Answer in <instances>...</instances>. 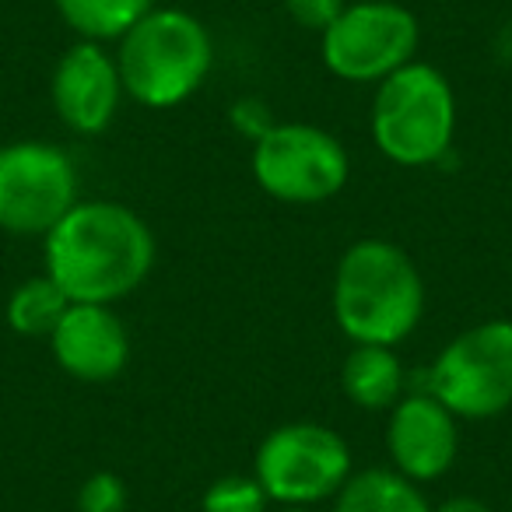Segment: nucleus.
<instances>
[{
    "instance_id": "nucleus-6",
    "label": "nucleus",
    "mask_w": 512,
    "mask_h": 512,
    "mask_svg": "<svg viewBox=\"0 0 512 512\" xmlns=\"http://www.w3.org/2000/svg\"><path fill=\"white\" fill-rule=\"evenodd\" d=\"M256 481L285 509H306L334 498L351 477V449L341 432L320 421L281 425L256 449Z\"/></svg>"
},
{
    "instance_id": "nucleus-7",
    "label": "nucleus",
    "mask_w": 512,
    "mask_h": 512,
    "mask_svg": "<svg viewBox=\"0 0 512 512\" xmlns=\"http://www.w3.org/2000/svg\"><path fill=\"white\" fill-rule=\"evenodd\" d=\"M418 18L393 0L348 4L323 32V64L355 85L386 81L418 53Z\"/></svg>"
},
{
    "instance_id": "nucleus-14",
    "label": "nucleus",
    "mask_w": 512,
    "mask_h": 512,
    "mask_svg": "<svg viewBox=\"0 0 512 512\" xmlns=\"http://www.w3.org/2000/svg\"><path fill=\"white\" fill-rule=\"evenodd\" d=\"M334 498V512H432L411 477L383 467L351 474Z\"/></svg>"
},
{
    "instance_id": "nucleus-11",
    "label": "nucleus",
    "mask_w": 512,
    "mask_h": 512,
    "mask_svg": "<svg viewBox=\"0 0 512 512\" xmlns=\"http://www.w3.org/2000/svg\"><path fill=\"white\" fill-rule=\"evenodd\" d=\"M116 57L95 39H81L60 57L53 71V106L60 120L78 134H102L113 123L123 99Z\"/></svg>"
},
{
    "instance_id": "nucleus-1",
    "label": "nucleus",
    "mask_w": 512,
    "mask_h": 512,
    "mask_svg": "<svg viewBox=\"0 0 512 512\" xmlns=\"http://www.w3.org/2000/svg\"><path fill=\"white\" fill-rule=\"evenodd\" d=\"M151 264V228L116 200H78L46 232V274L71 302L113 306L144 285Z\"/></svg>"
},
{
    "instance_id": "nucleus-17",
    "label": "nucleus",
    "mask_w": 512,
    "mask_h": 512,
    "mask_svg": "<svg viewBox=\"0 0 512 512\" xmlns=\"http://www.w3.org/2000/svg\"><path fill=\"white\" fill-rule=\"evenodd\" d=\"M267 491L256 477L228 474L218 477L200 498V512H267Z\"/></svg>"
},
{
    "instance_id": "nucleus-13",
    "label": "nucleus",
    "mask_w": 512,
    "mask_h": 512,
    "mask_svg": "<svg viewBox=\"0 0 512 512\" xmlns=\"http://www.w3.org/2000/svg\"><path fill=\"white\" fill-rule=\"evenodd\" d=\"M344 393L365 411L393 407L404 393V365L390 344H355L341 369Z\"/></svg>"
},
{
    "instance_id": "nucleus-19",
    "label": "nucleus",
    "mask_w": 512,
    "mask_h": 512,
    "mask_svg": "<svg viewBox=\"0 0 512 512\" xmlns=\"http://www.w3.org/2000/svg\"><path fill=\"white\" fill-rule=\"evenodd\" d=\"M348 8L344 0H285V11L295 18V25L309 32H327L334 25V18Z\"/></svg>"
},
{
    "instance_id": "nucleus-4",
    "label": "nucleus",
    "mask_w": 512,
    "mask_h": 512,
    "mask_svg": "<svg viewBox=\"0 0 512 512\" xmlns=\"http://www.w3.org/2000/svg\"><path fill=\"white\" fill-rule=\"evenodd\" d=\"M453 130V88L432 64L411 60L397 74L379 81L372 102V137L390 162L407 169L439 162L453 144Z\"/></svg>"
},
{
    "instance_id": "nucleus-2",
    "label": "nucleus",
    "mask_w": 512,
    "mask_h": 512,
    "mask_svg": "<svg viewBox=\"0 0 512 512\" xmlns=\"http://www.w3.org/2000/svg\"><path fill=\"white\" fill-rule=\"evenodd\" d=\"M425 285L414 260L386 239H362L334 274V316L355 344L397 348L421 320Z\"/></svg>"
},
{
    "instance_id": "nucleus-15",
    "label": "nucleus",
    "mask_w": 512,
    "mask_h": 512,
    "mask_svg": "<svg viewBox=\"0 0 512 512\" xmlns=\"http://www.w3.org/2000/svg\"><path fill=\"white\" fill-rule=\"evenodd\" d=\"M53 8L81 39L109 43L141 22L155 8V0H53Z\"/></svg>"
},
{
    "instance_id": "nucleus-16",
    "label": "nucleus",
    "mask_w": 512,
    "mask_h": 512,
    "mask_svg": "<svg viewBox=\"0 0 512 512\" xmlns=\"http://www.w3.org/2000/svg\"><path fill=\"white\" fill-rule=\"evenodd\" d=\"M71 309V299L64 295V288L50 278V274H39L29 278L11 292L8 299V323L15 334L22 337H46L57 330V323L64 320V313Z\"/></svg>"
},
{
    "instance_id": "nucleus-9",
    "label": "nucleus",
    "mask_w": 512,
    "mask_h": 512,
    "mask_svg": "<svg viewBox=\"0 0 512 512\" xmlns=\"http://www.w3.org/2000/svg\"><path fill=\"white\" fill-rule=\"evenodd\" d=\"M78 204V172L67 151L50 141H15L0 148V228L11 235H46Z\"/></svg>"
},
{
    "instance_id": "nucleus-3",
    "label": "nucleus",
    "mask_w": 512,
    "mask_h": 512,
    "mask_svg": "<svg viewBox=\"0 0 512 512\" xmlns=\"http://www.w3.org/2000/svg\"><path fill=\"white\" fill-rule=\"evenodd\" d=\"M214 46L200 18L179 8H151L120 36L123 92L148 109L186 102L211 74Z\"/></svg>"
},
{
    "instance_id": "nucleus-18",
    "label": "nucleus",
    "mask_w": 512,
    "mask_h": 512,
    "mask_svg": "<svg viewBox=\"0 0 512 512\" xmlns=\"http://www.w3.org/2000/svg\"><path fill=\"white\" fill-rule=\"evenodd\" d=\"M127 505V488L116 474L102 470V474H92L78 491V509L81 512H123Z\"/></svg>"
},
{
    "instance_id": "nucleus-10",
    "label": "nucleus",
    "mask_w": 512,
    "mask_h": 512,
    "mask_svg": "<svg viewBox=\"0 0 512 512\" xmlns=\"http://www.w3.org/2000/svg\"><path fill=\"white\" fill-rule=\"evenodd\" d=\"M456 414L428 390H414L393 404L386 425V449L393 456V470L411 477L414 484L442 477L456 460Z\"/></svg>"
},
{
    "instance_id": "nucleus-8",
    "label": "nucleus",
    "mask_w": 512,
    "mask_h": 512,
    "mask_svg": "<svg viewBox=\"0 0 512 512\" xmlns=\"http://www.w3.org/2000/svg\"><path fill=\"white\" fill-rule=\"evenodd\" d=\"M253 176L285 204H323L348 183V151L313 123H278L253 144Z\"/></svg>"
},
{
    "instance_id": "nucleus-20",
    "label": "nucleus",
    "mask_w": 512,
    "mask_h": 512,
    "mask_svg": "<svg viewBox=\"0 0 512 512\" xmlns=\"http://www.w3.org/2000/svg\"><path fill=\"white\" fill-rule=\"evenodd\" d=\"M432 512H491V509L481 502V498L456 495V498H446V502H442L439 509H432Z\"/></svg>"
},
{
    "instance_id": "nucleus-5",
    "label": "nucleus",
    "mask_w": 512,
    "mask_h": 512,
    "mask_svg": "<svg viewBox=\"0 0 512 512\" xmlns=\"http://www.w3.org/2000/svg\"><path fill=\"white\" fill-rule=\"evenodd\" d=\"M425 390L456 418H495L512 404V320L463 330L439 351Z\"/></svg>"
},
{
    "instance_id": "nucleus-12",
    "label": "nucleus",
    "mask_w": 512,
    "mask_h": 512,
    "mask_svg": "<svg viewBox=\"0 0 512 512\" xmlns=\"http://www.w3.org/2000/svg\"><path fill=\"white\" fill-rule=\"evenodd\" d=\"M57 365L81 383H109L130 358V337L123 320L109 306L71 302L64 320L50 334Z\"/></svg>"
},
{
    "instance_id": "nucleus-21",
    "label": "nucleus",
    "mask_w": 512,
    "mask_h": 512,
    "mask_svg": "<svg viewBox=\"0 0 512 512\" xmlns=\"http://www.w3.org/2000/svg\"><path fill=\"white\" fill-rule=\"evenodd\" d=\"M281 512H313V509H281Z\"/></svg>"
}]
</instances>
